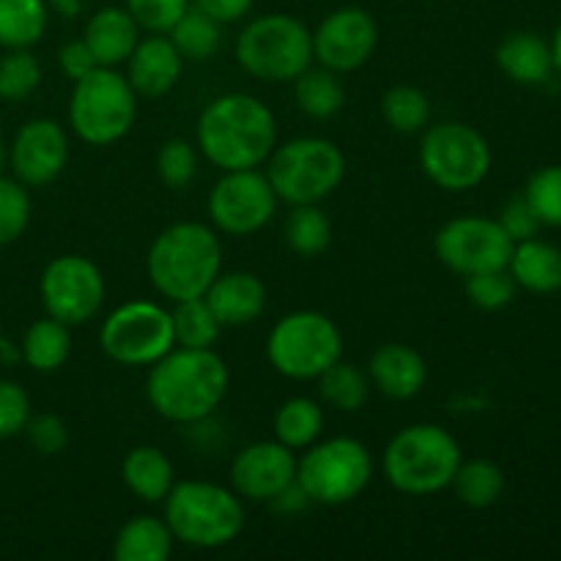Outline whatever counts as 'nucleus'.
<instances>
[{
  "instance_id": "nucleus-40",
  "label": "nucleus",
  "mask_w": 561,
  "mask_h": 561,
  "mask_svg": "<svg viewBox=\"0 0 561 561\" xmlns=\"http://www.w3.org/2000/svg\"><path fill=\"white\" fill-rule=\"evenodd\" d=\"M524 197L535 208L537 219L548 228H561V164L537 170L526 184Z\"/></svg>"
},
{
  "instance_id": "nucleus-14",
  "label": "nucleus",
  "mask_w": 561,
  "mask_h": 561,
  "mask_svg": "<svg viewBox=\"0 0 561 561\" xmlns=\"http://www.w3.org/2000/svg\"><path fill=\"white\" fill-rule=\"evenodd\" d=\"M515 241L504 233L499 219L455 217L433 236V252L453 274L471 277L480 272L507 268Z\"/></svg>"
},
{
  "instance_id": "nucleus-7",
  "label": "nucleus",
  "mask_w": 561,
  "mask_h": 561,
  "mask_svg": "<svg viewBox=\"0 0 561 561\" xmlns=\"http://www.w3.org/2000/svg\"><path fill=\"white\" fill-rule=\"evenodd\" d=\"M266 179L274 195L288 206L321 203L343 184L345 153L327 137H294L268 153Z\"/></svg>"
},
{
  "instance_id": "nucleus-12",
  "label": "nucleus",
  "mask_w": 561,
  "mask_h": 561,
  "mask_svg": "<svg viewBox=\"0 0 561 561\" xmlns=\"http://www.w3.org/2000/svg\"><path fill=\"white\" fill-rule=\"evenodd\" d=\"M99 345L115 365L151 367L170 348H175L173 318L159 301L131 299L104 318Z\"/></svg>"
},
{
  "instance_id": "nucleus-49",
  "label": "nucleus",
  "mask_w": 561,
  "mask_h": 561,
  "mask_svg": "<svg viewBox=\"0 0 561 561\" xmlns=\"http://www.w3.org/2000/svg\"><path fill=\"white\" fill-rule=\"evenodd\" d=\"M16 362H20V345H14L0 332V365H16Z\"/></svg>"
},
{
  "instance_id": "nucleus-9",
  "label": "nucleus",
  "mask_w": 561,
  "mask_h": 561,
  "mask_svg": "<svg viewBox=\"0 0 561 561\" xmlns=\"http://www.w3.org/2000/svg\"><path fill=\"white\" fill-rule=\"evenodd\" d=\"M135 118L137 93L118 69L96 66L71 85L69 126L85 146H113L124 140Z\"/></svg>"
},
{
  "instance_id": "nucleus-43",
  "label": "nucleus",
  "mask_w": 561,
  "mask_h": 561,
  "mask_svg": "<svg viewBox=\"0 0 561 561\" xmlns=\"http://www.w3.org/2000/svg\"><path fill=\"white\" fill-rule=\"evenodd\" d=\"M31 414V398L25 389L16 381L0 378V442L20 436Z\"/></svg>"
},
{
  "instance_id": "nucleus-41",
  "label": "nucleus",
  "mask_w": 561,
  "mask_h": 561,
  "mask_svg": "<svg viewBox=\"0 0 561 561\" xmlns=\"http://www.w3.org/2000/svg\"><path fill=\"white\" fill-rule=\"evenodd\" d=\"M515 279L510 277L507 268H496V272H480L466 277V296L480 310H504L510 301L515 299Z\"/></svg>"
},
{
  "instance_id": "nucleus-21",
  "label": "nucleus",
  "mask_w": 561,
  "mask_h": 561,
  "mask_svg": "<svg viewBox=\"0 0 561 561\" xmlns=\"http://www.w3.org/2000/svg\"><path fill=\"white\" fill-rule=\"evenodd\" d=\"M203 299L225 327H250L266 310V285L252 272H219Z\"/></svg>"
},
{
  "instance_id": "nucleus-48",
  "label": "nucleus",
  "mask_w": 561,
  "mask_h": 561,
  "mask_svg": "<svg viewBox=\"0 0 561 561\" xmlns=\"http://www.w3.org/2000/svg\"><path fill=\"white\" fill-rule=\"evenodd\" d=\"M82 5H85V0H47V9L53 11V14H60L64 20H75V16H80Z\"/></svg>"
},
{
  "instance_id": "nucleus-46",
  "label": "nucleus",
  "mask_w": 561,
  "mask_h": 561,
  "mask_svg": "<svg viewBox=\"0 0 561 561\" xmlns=\"http://www.w3.org/2000/svg\"><path fill=\"white\" fill-rule=\"evenodd\" d=\"M58 66H60V71H64L71 82H75V80H82L85 75H91L99 64H96V58L91 55V49H88V44L82 42V38H75V42H69L60 47Z\"/></svg>"
},
{
  "instance_id": "nucleus-45",
  "label": "nucleus",
  "mask_w": 561,
  "mask_h": 561,
  "mask_svg": "<svg viewBox=\"0 0 561 561\" xmlns=\"http://www.w3.org/2000/svg\"><path fill=\"white\" fill-rule=\"evenodd\" d=\"M499 225H502L504 233H507L515 244H518V241H526V239H535L542 228V222L537 219L535 208L529 206V201H526L524 195H518V197H513V201L504 203L502 214H499Z\"/></svg>"
},
{
  "instance_id": "nucleus-19",
  "label": "nucleus",
  "mask_w": 561,
  "mask_h": 561,
  "mask_svg": "<svg viewBox=\"0 0 561 561\" xmlns=\"http://www.w3.org/2000/svg\"><path fill=\"white\" fill-rule=\"evenodd\" d=\"M181 71H184V58L168 33H151L140 38L126 58V80L137 96L146 99L168 96L179 85Z\"/></svg>"
},
{
  "instance_id": "nucleus-11",
  "label": "nucleus",
  "mask_w": 561,
  "mask_h": 561,
  "mask_svg": "<svg viewBox=\"0 0 561 561\" xmlns=\"http://www.w3.org/2000/svg\"><path fill=\"white\" fill-rule=\"evenodd\" d=\"M493 153L485 137L460 121H442L422 131L420 168L444 192H469L491 173Z\"/></svg>"
},
{
  "instance_id": "nucleus-5",
  "label": "nucleus",
  "mask_w": 561,
  "mask_h": 561,
  "mask_svg": "<svg viewBox=\"0 0 561 561\" xmlns=\"http://www.w3.org/2000/svg\"><path fill=\"white\" fill-rule=\"evenodd\" d=\"M175 542L197 551L225 548L244 529V504L233 488L206 480L175 482L162 502Z\"/></svg>"
},
{
  "instance_id": "nucleus-13",
  "label": "nucleus",
  "mask_w": 561,
  "mask_h": 561,
  "mask_svg": "<svg viewBox=\"0 0 561 561\" xmlns=\"http://www.w3.org/2000/svg\"><path fill=\"white\" fill-rule=\"evenodd\" d=\"M38 296L49 318L66 327H80L99 316L107 285H104L102 268L91 257L69 252V255L53 257L44 266Z\"/></svg>"
},
{
  "instance_id": "nucleus-24",
  "label": "nucleus",
  "mask_w": 561,
  "mask_h": 561,
  "mask_svg": "<svg viewBox=\"0 0 561 561\" xmlns=\"http://www.w3.org/2000/svg\"><path fill=\"white\" fill-rule=\"evenodd\" d=\"M515 285L531 294H557L561 290V250L542 239H526L513 247L507 263Z\"/></svg>"
},
{
  "instance_id": "nucleus-51",
  "label": "nucleus",
  "mask_w": 561,
  "mask_h": 561,
  "mask_svg": "<svg viewBox=\"0 0 561 561\" xmlns=\"http://www.w3.org/2000/svg\"><path fill=\"white\" fill-rule=\"evenodd\" d=\"M5 170H9V142L0 137V175H5Z\"/></svg>"
},
{
  "instance_id": "nucleus-35",
  "label": "nucleus",
  "mask_w": 561,
  "mask_h": 561,
  "mask_svg": "<svg viewBox=\"0 0 561 561\" xmlns=\"http://www.w3.org/2000/svg\"><path fill=\"white\" fill-rule=\"evenodd\" d=\"M170 318H173L175 345H181V348H214L219 332H222V323L217 321L203 296L201 299L175 301Z\"/></svg>"
},
{
  "instance_id": "nucleus-31",
  "label": "nucleus",
  "mask_w": 561,
  "mask_h": 561,
  "mask_svg": "<svg viewBox=\"0 0 561 561\" xmlns=\"http://www.w3.org/2000/svg\"><path fill=\"white\" fill-rule=\"evenodd\" d=\"M370 389L367 373L343 359L334 362L323 376H318V398L323 400V405L345 411V414H356L370 398Z\"/></svg>"
},
{
  "instance_id": "nucleus-32",
  "label": "nucleus",
  "mask_w": 561,
  "mask_h": 561,
  "mask_svg": "<svg viewBox=\"0 0 561 561\" xmlns=\"http://www.w3.org/2000/svg\"><path fill=\"white\" fill-rule=\"evenodd\" d=\"M504 471L499 469L493 460L474 458V460H460L458 471H455V496L471 510H485L502 499L504 493Z\"/></svg>"
},
{
  "instance_id": "nucleus-39",
  "label": "nucleus",
  "mask_w": 561,
  "mask_h": 561,
  "mask_svg": "<svg viewBox=\"0 0 561 561\" xmlns=\"http://www.w3.org/2000/svg\"><path fill=\"white\" fill-rule=\"evenodd\" d=\"M159 181L170 190H184L197 175V148L184 137H170L157 153Z\"/></svg>"
},
{
  "instance_id": "nucleus-6",
  "label": "nucleus",
  "mask_w": 561,
  "mask_h": 561,
  "mask_svg": "<svg viewBox=\"0 0 561 561\" xmlns=\"http://www.w3.org/2000/svg\"><path fill=\"white\" fill-rule=\"evenodd\" d=\"M376 463L359 438L332 436L318 438L301 458H296V485L305 491L310 504L323 507H343L356 502L370 488Z\"/></svg>"
},
{
  "instance_id": "nucleus-23",
  "label": "nucleus",
  "mask_w": 561,
  "mask_h": 561,
  "mask_svg": "<svg viewBox=\"0 0 561 561\" xmlns=\"http://www.w3.org/2000/svg\"><path fill=\"white\" fill-rule=\"evenodd\" d=\"M496 64L518 85H540L551 77V44L531 31H515L499 44Z\"/></svg>"
},
{
  "instance_id": "nucleus-33",
  "label": "nucleus",
  "mask_w": 561,
  "mask_h": 561,
  "mask_svg": "<svg viewBox=\"0 0 561 561\" xmlns=\"http://www.w3.org/2000/svg\"><path fill=\"white\" fill-rule=\"evenodd\" d=\"M168 36L181 53V58L201 64V60H208L219 49L222 25L217 20H211L208 14H203L201 9H195V5H190L181 14V20L170 27Z\"/></svg>"
},
{
  "instance_id": "nucleus-26",
  "label": "nucleus",
  "mask_w": 561,
  "mask_h": 561,
  "mask_svg": "<svg viewBox=\"0 0 561 561\" xmlns=\"http://www.w3.org/2000/svg\"><path fill=\"white\" fill-rule=\"evenodd\" d=\"M173 535L164 518L135 515L118 529L113 540L115 561H164L173 553Z\"/></svg>"
},
{
  "instance_id": "nucleus-30",
  "label": "nucleus",
  "mask_w": 561,
  "mask_h": 561,
  "mask_svg": "<svg viewBox=\"0 0 561 561\" xmlns=\"http://www.w3.org/2000/svg\"><path fill=\"white\" fill-rule=\"evenodd\" d=\"M47 0H0V47L31 49L47 31Z\"/></svg>"
},
{
  "instance_id": "nucleus-36",
  "label": "nucleus",
  "mask_w": 561,
  "mask_h": 561,
  "mask_svg": "<svg viewBox=\"0 0 561 561\" xmlns=\"http://www.w3.org/2000/svg\"><path fill=\"white\" fill-rule=\"evenodd\" d=\"M381 115L389 124V129L400 135H420L431 126V99L425 91L414 85H394L383 93Z\"/></svg>"
},
{
  "instance_id": "nucleus-34",
  "label": "nucleus",
  "mask_w": 561,
  "mask_h": 561,
  "mask_svg": "<svg viewBox=\"0 0 561 561\" xmlns=\"http://www.w3.org/2000/svg\"><path fill=\"white\" fill-rule=\"evenodd\" d=\"M285 241L296 255L316 257L332 244V222L318 203L290 206L288 219H285Z\"/></svg>"
},
{
  "instance_id": "nucleus-1",
  "label": "nucleus",
  "mask_w": 561,
  "mask_h": 561,
  "mask_svg": "<svg viewBox=\"0 0 561 561\" xmlns=\"http://www.w3.org/2000/svg\"><path fill=\"white\" fill-rule=\"evenodd\" d=\"M228 387V365L217 351L175 345L148 367L146 398L162 420L197 425L222 405Z\"/></svg>"
},
{
  "instance_id": "nucleus-4",
  "label": "nucleus",
  "mask_w": 561,
  "mask_h": 561,
  "mask_svg": "<svg viewBox=\"0 0 561 561\" xmlns=\"http://www.w3.org/2000/svg\"><path fill=\"white\" fill-rule=\"evenodd\" d=\"M463 453L447 427L433 422L405 425L389 438L381 471L403 496H433L453 485Z\"/></svg>"
},
{
  "instance_id": "nucleus-15",
  "label": "nucleus",
  "mask_w": 561,
  "mask_h": 561,
  "mask_svg": "<svg viewBox=\"0 0 561 561\" xmlns=\"http://www.w3.org/2000/svg\"><path fill=\"white\" fill-rule=\"evenodd\" d=\"M277 203L266 173H257V168L230 170L208 195V219L225 236H252L272 222Z\"/></svg>"
},
{
  "instance_id": "nucleus-20",
  "label": "nucleus",
  "mask_w": 561,
  "mask_h": 561,
  "mask_svg": "<svg viewBox=\"0 0 561 561\" xmlns=\"http://www.w3.org/2000/svg\"><path fill=\"white\" fill-rule=\"evenodd\" d=\"M370 387L389 400H411L425 389L427 365L420 351L405 343H383L367 362Z\"/></svg>"
},
{
  "instance_id": "nucleus-25",
  "label": "nucleus",
  "mask_w": 561,
  "mask_h": 561,
  "mask_svg": "<svg viewBox=\"0 0 561 561\" xmlns=\"http://www.w3.org/2000/svg\"><path fill=\"white\" fill-rule=\"evenodd\" d=\"M121 477H124V485L129 488L131 496L146 504H162L170 488L175 485L173 460L151 444H140L131 453H126Z\"/></svg>"
},
{
  "instance_id": "nucleus-44",
  "label": "nucleus",
  "mask_w": 561,
  "mask_h": 561,
  "mask_svg": "<svg viewBox=\"0 0 561 561\" xmlns=\"http://www.w3.org/2000/svg\"><path fill=\"white\" fill-rule=\"evenodd\" d=\"M22 433H25L27 444L44 458L64 453L66 444H69V427L58 414H31Z\"/></svg>"
},
{
  "instance_id": "nucleus-22",
  "label": "nucleus",
  "mask_w": 561,
  "mask_h": 561,
  "mask_svg": "<svg viewBox=\"0 0 561 561\" xmlns=\"http://www.w3.org/2000/svg\"><path fill=\"white\" fill-rule=\"evenodd\" d=\"M82 42L88 44L99 66L118 69L140 42V25L124 5H104L91 14Z\"/></svg>"
},
{
  "instance_id": "nucleus-10",
  "label": "nucleus",
  "mask_w": 561,
  "mask_h": 561,
  "mask_svg": "<svg viewBox=\"0 0 561 561\" xmlns=\"http://www.w3.org/2000/svg\"><path fill=\"white\" fill-rule=\"evenodd\" d=\"M266 359L290 381H318V376L343 359V332L318 310L288 312L268 332Z\"/></svg>"
},
{
  "instance_id": "nucleus-28",
  "label": "nucleus",
  "mask_w": 561,
  "mask_h": 561,
  "mask_svg": "<svg viewBox=\"0 0 561 561\" xmlns=\"http://www.w3.org/2000/svg\"><path fill=\"white\" fill-rule=\"evenodd\" d=\"M294 99L307 118H334L345 107L343 77L327 66H310L294 80Z\"/></svg>"
},
{
  "instance_id": "nucleus-3",
  "label": "nucleus",
  "mask_w": 561,
  "mask_h": 561,
  "mask_svg": "<svg viewBox=\"0 0 561 561\" xmlns=\"http://www.w3.org/2000/svg\"><path fill=\"white\" fill-rule=\"evenodd\" d=\"M146 272L153 290L170 305L201 299L222 272V244L211 225L173 222L151 241Z\"/></svg>"
},
{
  "instance_id": "nucleus-2",
  "label": "nucleus",
  "mask_w": 561,
  "mask_h": 561,
  "mask_svg": "<svg viewBox=\"0 0 561 561\" xmlns=\"http://www.w3.org/2000/svg\"><path fill=\"white\" fill-rule=\"evenodd\" d=\"M195 146L222 173L261 168L277 146V121L252 93H222L203 107Z\"/></svg>"
},
{
  "instance_id": "nucleus-42",
  "label": "nucleus",
  "mask_w": 561,
  "mask_h": 561,
  "mask_svg": "<svg viewBox=\"0 0 561 561\" xmlns=\"http://www.w3.org/2000/svg\"><path fill=\"white\" fill-rule=\"evenodd\" d=\"M190 5L192 0H124V9L148 33H170Z\"/></svg>"
},
{
  "instance_id": "nucleus-18",
  "label": "nucleus",
  "mask_w": 561,
  "mask_h": 561,
  "mask_svg": "<svg viewBox=\"0 0 561 561\" xmlns=\"http://www.w3.org/2000/svg\"><path fill=\"white\" fill-rule=\"evenodd\" d=\"M296 482V453L277 438L247 444L230 463V488L241 502L272 504Z\"/></svg>"
},
{
  "instance_id": "nucleus-47",
  "label": "nucleus",
  "mask_w": 561,
  "mask_h": 561,
  "mask_svg": "<svg viewBox=\"0 0 561 561\" xmlns=\"http://www.w3.org/2000/svg\"><path fill=\"white\" fill-rule=\"evenodd\" d=\"M252 3L255 0H195L192 5L211 16V20H217L219 25H230V22L244 20L250 14Z\"/></svg>"
},
{
  "instance_id": "nucleus-17",
  "label": "nucleus",
  "mask_w": 561,
  "mask_h": 561,
  "mask_svg": "<svg viewBox=\"0 0 561 561\" xmlns=\"http://www.w3.org/2000/svg\"><path fill=\"white\" fill-rule=\"evenodd\" d=\"M69 162V135L55 118H33L9 142V170L27 190L60 179Z\"/></svg>"
},
{
  "instance_id": "nucleus-38",
  "label": "nucleus",
  "mask_w": 561,
  "mask_h": 561,
  "mask_svg": "<svg viewBox=\"0 0 561 561\" xmlns=\"http://www.w3.org/2000/svg\"><path fill=\"white\" fill-rule=\"evenodd\" d=\"M33 203L27 186L16 179L0 175V247L14 244L31 225Z\"/></svg>"
},
{
  "instance_id": "nucleus-37",
  "label": "nucleus",
  "mask_w": 561,
  "mask_h": 561,
  "mask_svg": "<svg viewBox=\"0 0 561 561\" xmlns=\"http://www.w3.org/2000/svg\"><path fill=\"white\" fill-rule=\"evenodd\" d=\"M42 85V66L33 58L31 49H9L0 58V99L3 102H22L33 96Z\"/></svg>"
},
{
  "instance_id": "nucleus-8",
  "label": "nucleus",
  "mask_w": 561,
  "mask_h": 561,
  "mask_svg": "<svg viewBox=\"0 0 561 561\" xmlns=\"http://www.w3.org/2000/svg\"><path fill=\"white\" fill-rule=\"evenodd\" d=\"M236 60L263 82H294L312 58V31L294 14H261L241 27Z\"/></svg>"
},
{
  "instance_id": "nucleus-29",
  "label": "nucleus",
  "mask_w": 561,
  "mask_h": 561,
  "mask_svg": "<svg viewBox=\"0 0 561 561\" xmlns=\"http://www.w3.org/2000/svg\"><path fill=\"white\" fill-rule=\"evenodd\" d=\"M323 425V405L318 400L305 398V394H296V398L285 400L283 405L274 414V438L279 444H285L294 453H301L310 444H316L321 438Z\"/></svg>"
},
{
  "instance_id": "nucleus-27",
  "label": "nucleus",
  "mask_w": 561,
  "mask_h": 561,
  "mask_svg": "<svg viewBox=\"0 0 561 561\" xmlns=\"http://www.w3.org/2000/svg\"><path fill=\"white\" fill-rule=\"evenodd\" d=\"M71 354V327L55 318H38L25 329L20 343V359L36 373H55Z\"/></svg>"
},
{
  "instance_id": "nucleus-16",
  "label": "nucleus",
  "mask_w": 561,
  "mask_h": 561,
  "mask_svg": "<svg viewBox=\"0 0 561 561\" xmlns=\"http://www.w3.org/2000/svg\"><path fill=\"white\" fill-rule=\"evenodd\" d=\"M376 47L378 25L362 5H340L312 31V58L337 75L362 69Z\"/></svg>"
},
{
  "instance_id": "nucleus-50",
  "label": "nucleus",
  "mask_w": 561,
  "mask_h": 561,
  "mask_svg": "<svg viewBox=\"0 0 561 561\" xmlns=\"http://www.w3.org/2000/svg\"><path fill=\"white\" fill-rule=\"evenodd\" d=\"M551 55H553V69L561 75V25L553 33V42H551Z\"/></svg>"
}]
</instances>
